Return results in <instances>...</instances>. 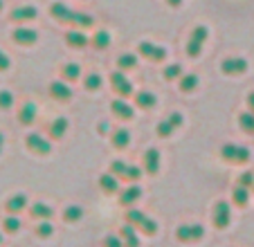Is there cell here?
Instances as JSON below:
<instances>
[{"instance_id":"obj_38","label":"cell","mask_w":254,"mask_h":247,"mask_svg":"<svg viewBox=\"0 0 254 247\" xmlns=\"http://www.w3.org/2000/svg\"><path fill=\"white\" fill-rule=\"evenodd\" d=\"M54 234V227L50 220H39V225H36V236L39 238H50Z\"/></svg>"},{"instance_id":"obj_21","label":"cell","mask_w":254,"mask_h":247,"mask_svg":"<svg viewBox=\"0 0 254 247\" xmlns=\"http://www.w3.org/2000/svg\"><path fill=\"white\" fill-rule=\"evenodd\" d=\"M65 43L70 45V48H86L88 36L83 32H79V29H72V32L65 34Z\"/></svg>"},{"instance_id":"obj_30","label":"cell","mask_w":254,"mask_h":247,"mask_svg":"<svg viewBox=\"0 0 254 247\" xmlns=\"http://www.w3.org/2000/svg\"><path fill=\"white\" fill-rule=\"evenodd\" d=\"M198 88V76L196 74H183L180 76V90L183 92H191Z\"/></svg>"},{"instance_id":"obj_24","label":"cell","mask_w":254,"mask_h":247,"mask_svg":"<svg viewBox=\"0 0 254 247\" xmlns=\"http://www.w3.org/2000/svg\"><path fill=\"white\" fill-rule=\"evenodd\" d=\"M111 142H113V146L115 148H126L130 144V133L126 128H117L115 133H113V137H111Z\"/></svg>"},{"instance_id":"obj_51","label":"cell","mask_w":254,"mask_h":247,"mask_svg":"<svg viewBox=\"0 0 254 247\" xmlns=\"http://www.w3.org/2000/svg\"><path fill=\"white\" fill-rule=\"evenodd\" d=\"M0 245H2V232H0Z\"/></svg>"},{"instance_id":"obj_41","label":"cell","mask_w":254,"mask_h":247,"mask_svg":"<svg viewBox=\"0 0 254 247\" xmlns=\"http://www.w3.org/2000/svg\"><path fill=\"white\" fill-rule=\"evenodd\" d=\"M173 126L169 124V119H164V122H160L158 124V128H155V133H158V137H171V133H173Z\"/></svg>"},{"instance_id":"obj_23","label":"cell","mask_w":254,"mask_h":247,"mask_svg":"<svg viewBox=\"0 0 254 247\" xmlns=\"http://www.w3.org/2000/svg\"><path fill=\"white\" fill-rule=\"evenodd\" d=\"M65 130H67V119L65 117H59L50 124V137L52 139H61L63 135H65Z\"/></svg>"},{"instance_id":"obj_43","label":"cell","mask_w":254,"mask_h":247,"mask_svg":"<svg viewBox=\"0 0 254 247\" xmlns=\"http://www.w3.org/2000/svg\"><path fill=\"white\" fill-rule=\"evenodd\" d=\"M239 186H245V189H252V186H254V173L245 171L243 176L239 178Z\"/></svg>"},{"instance_id":"obj_28","label":"cell","mask_w":254,"mask_h":247,"mask_svg":"<svg viewBox=\"0 0 254 247\" xmlns=\"http://www.w3.org/2000/svg\"><path fill=\"white\" fill-rule=\"evenodd\" d=\"M81 218H83V209L77 207V204H70V207L63 211V220H65V223H79Z\"/></svg>"},{"instance_id":"obj_53","label":"cell","mask_w":254,"mask_h":247,"mask_svg":"<svg viewBox=\"0 0 254 247\" xmlns=\"http://www.w3.org/2000/svg\"><path fill=\"white\" fill-rule=\"evenodd\" d=\"M252 189H254V186H252Z\"/></svg>"},{"instance_id":"obj_3","label":"cell","mask_w":254,"mask_h":247,"mask_svg":"<svg viewBox=\"0 0 254 247\" xmlns=\"http://www.w3.org/2000/svg\"><path fill=\"white\" fill-rule=\"evenodd\" d=\"M211 223L216 229H227L232 223V207L227 200H218L214 204V216H211Z\"/></svg>"},{"instance_id":"obj_48","label":"cell","mask_w":254,"mask_h":247,"mask_svg":"<svg viewBox=\"0 0 254 247\" xmlns=\"http://www.w3.org/2000/svg\"><path fill=\"white\" fill-rule=\"evenodd\" d=\"M248 106H250V113H254V92L248 95Z\"/></svg>"},{"instance_id":"obj_39","label":"cell","mask_w":254,"mask_h":247,"mask_svg":"<svg viewBox=\"0 0 254 247\" xmlns=\"http://www.w3.org/2000/svg\"><path fill=\"white\" fill-rule=\"evenodd\" d=\"M126 169H128V164H126V162H122V160H115V162H111V176H115L117 180H120V178H124L126 176Z\"/></svg>"},{"instance_id":"obj_45","label":"cell","mask_w":254,"mask_h":247,"mask_svg":"<svg viewBox=\"0 0 254 247\" xmlns=\"http://www.w3.org/2000/svg\"><path fill=\"white\" fill-rule=\"evenodd\" d=\"M104 247H124V243H122V238L120 236H106L104 238Z\"/></svg>"},{"instance_id":"obj_5","label":"cell","mask_w":254,"mask_h":247,"mask_svg":"<svg viewBox=\"0 0 254 247\" xmlns=\"http://www.w3.org/2000/svg\"><path fill=\"white\" fill-rule=\"evenodd\" d=\"M111 83H113V90L120 95V99H128V97L133 95V83L126 79V74L122 70L113 72V74H111Z\"/></svg>"},{"instance_id":"obj_42","label":"cell","mask_w":254,"mask_h":247,"mask_svg":"<svg viewBox=\"0 0 254 247\" xmlns=\"http://www.w3.org/2000/svg\"><path fill=\"white\" fill-rule=\"evenodd\" d=\"M139 178H142V169H139V167H135V164H128V169H126V176H124V180H128V182H137Z\"/></svg>"},{"instance_id":"obj_18","label":"cell","mask_w":254,"mask_h":247,"mask_svg":"<svg viewBox=\"0 0 254 247\" xmlns=\"http://www.w3.org/2000/svg\"><path fill=\"white\" fill-rule=\"evenodd\" d=\"M29 216L36 220H50L54 216V211L45 202H34V204H29Z\"/></svg>"},{"instance_id":"obj_52","label":"cell","mask_w":254,"mask_h":247,"mask_svg":"<svg viewBox=\"0 0 254 247\" xmlns=\"http://www.w3.org/2000/svg\"><path fill=\"white\" fill-rule=\"evenodd\" d=\"M0 11H2V0H0Z\"/></svg>"},{"instance_id":"obj_27","label":"cell","mask_w":254,"mask_h":247,"mask_svg":"<svg viewBox=\"0 0 254 247\" xmlns=\"http://www.w3.org/2000/svg\"><path fill=\"white\" fill-rule=\"evenodd\" d=\"M108 45H111V34L106 32V29H99L97 34H92V48L106 50Z\"/></svg>"},{"instance_id":"obj_4","label":"cell","mask_w":254,"mask_h":247,"mask_svg":"<svg viewBox=\"0 0 254 247\" xmlns=\"http://www.w3.org/2000/svg\"><path fill=\"white\" fill-rule=\"evenodd\" d=\"M205 236V229L202 225H180L176 229V238L180 243H198Z\"/></svg>"},{"instance_id":"obj_40","label":"cell","mask_w":254,"mask_h":247,"mask_svg":"<svg viewBox=\"0 0 254 247\" xmlns=\"http://www.w3.org/2000/svg\"><path fill=\"white\" fill-rule=\"evenodd\" d=\"M14 106V95L9 90H0V110H9Z\"/></svg>"},{"instance_id":"obj_35","label":"cell","mask_w":254,"mask_h":247,"mask_svg":"<svg viewBox=\"0 0 254 247\" xmlns=\"http://www.w3.org/2000/svg\"><path fill=\"white\" fill-rule=\"evenodd\" d=\"M83 86H86V90L95 92L101 88V74H97V72H90V74L83 79Z\"/></svg>"},{"instance_id":"obj_17","label":"cell","mask_w":254,"mask_h":247,"mask_svg":"<svg viewBox=\"0 0 254 247\" xmlns=\"http://www.w3.org/2000/svg\"><path fill=\"white\" fill-rule=\"evenodd\" d=\"M99 189L108 195L120 193V180L115 176H111V173H104V176H99Z\"/></svg>"},{"instance_id":"obj_31","label":"cell","mask_w":254,"mask_h":247,"mask_svg":"<svg viewBox=\"0 0 254 247\" xmlns=\"http://www.w3.org/2000/svg\"><path fill=\"white\" fill-rule=\"evenodd\" d=\"M137 227H139V232L146 234V236H155V234H158V223H155L153 218H149V216H144V220Z\"/></svg>"},{"instance_id":"obj_9","label":"cell","mask_w":254,"mask_h":247,"mask_svg":"<svg viewBox=\"0 0 254 247\" xmlns=\"http://www.w3.org/2000/svg\"><path fill=\"white\" fill-rule=\"evenodd\" d=\"M11 38H14V43H18V45H34L39 41V32H36V29H29V27H18V29H14Z\"/></svg>"},{"instance_id":"obj_46","label":"cell","mask_w":254,"mask_h":247,"mask_svg":"<svg viewBox=\"0 0 254 247\" xmlns=\"http://www.w3.org/2000/svg\"><path fill=\"white\" fill-rule=\"evenodd\" d=\"M9 65H11V61H9V57H7L2 50H0V72H5V70H9Z\"/></svg>"},{"instance_id":"obj_7","label":"cell","mask_w":254,"mask_h":247,"mask_svg":"<svg viewBox=\"0 0 254 247\" xmlns=\"http://www.w3.org/2000/svg\"><path fill=\"white\" fill-rule=\"evenodd\" d=\"M137 52L142 54L144 59H151V61H155V63L164 61V59H167V54H169L164 48H160V45L149 43V41H142V43L137 45Z\"/></svg>"},{"instance_id":"obj_34","label":"cell","mask_w":254,"mask_h":247,"mask_svg":"<svg viewBox=\"0 0 254 247\" xmlns=\"http://www.w3.org/2000/svg\"><path fill=\"white\" fill-rule=\"evenodd\" d=\"M117 65H120V70H133L135 65H137V57L135 54H122L120 59H117Z\"/></svg>"},{"instance_id":"obj_32","label":"cell","mask_w":254,"mask_h":247,"mask_svg":"<svg viewBox=\"0 0 254 247\" xmlns=\"http://www.w3.org/2000/svg\"><path fill=\"white\" fill-rule=\"evenodd\" d=\"M144 211H139V209H133V207H128V211H126V216H124V220H126V225H133V227H137L139 223L144 220Z\"/></svg>"},{"instance_id":"obj_14","label":"cell","mask_w":254,"mask_h":247,"mask_svg":"<svg viewBox=\"0 0 254 247\" xmlns=\"http://www.w3.org/2000/svg\"><path fill=\"white\" fill-rule=\"evenodd\" d=\"M50 95L54 97L57 101H70L72 99V88L63 81H52L50 83Z\"/></svg>"},{"instance_id":"obj_1","label":"cell","mask_w":254,"mask_h":247,"mask_svg":"<svg viewBox=\"0 0 254 247\" xmlns=\"http://www.w3.org/2000/svg\"><path fill=\"white\" fill-rule=\"evenodd\" d=\"M207 36H209V29H207L205 25H198V27L191 32V36H189V41H187V54H189L191 59H198V57H200L202 45H205Z\"/></svg>"},{"instance_id":"obj_2","label":"cell","mask_w":254,"mask_h":247,"mask_svg":"<svg viewBox=\"0 0 254 247\" xmlns=\"http://www.w3.org/2000/svg\"><path fill=\"white\" fill-rule=\"evenodd\" d=\"M221 157L225 162H232V164H245L250 160V148L239 146V144H223Z\"/></svg>"},{"instance_id":"obj_20","label":"cell","mask_w":254,"mask_h":247,"mask_svg":"<svg viewBox=\"0 0 254 247\" xmlns=\"http://www.w3.org/2000/svg\"><path fill=\"white\" fill-rule=\"evenodd\" d=\"M36 106L32 104V101H27V104H23L20 106V113H18V122L23 124V126H32L34 124V119H36Z\"/></svg>"},{"instance_id":"obj_37","label":"cell","mask_w":254,"mask_h":247,"mask_svg":"<svg viewBox=\"0 0 254 247\" xmlns=\"http://www.w3.org/2000/svg\"><path fill=\"white\" fill-rule=\"evenodd\" d=\"M162 76L167 81H173V79H180V76H183V67L178 65V63H171V65H167L162 70Z\"/></svg>"},{"instance_id":"obj_33","label":"cell","mask_w":254,"mask_h":247,"mask_svg":"<svg viewBox=\"0 0 254 247\" xmlns=\"http://www.w3.org/2000/svg\"><path fill=\"white\" fill-rule=\"evenodd\" d=\"M239 124H241V128H243L245 133L252 135L254 133V113H241L239 115Z\"/></svg>"},{"instance_id":"obj_13","label":"cell","mask_w":254,"mask_h":247,"mask_svg":"<svg viewBox=\"0 0 254 247\" xmlns=\"http://www.w3.org/2000/svg\"><path fill=\"white\" fill-rule=\"evenodd\" d=\"M27 195L25 193H16V195H11L9 200L5 202V209H7V214L9 216H16V214H20V211H25L27 209Z\"/></svg>"},{"instance_id":"obj_16","label":"cell","mask_w":254,"mask_h":247,"mask_svg":"<svg viewBox=\"0 0 254 247\" xmlns=\"http://www.w3.org/2000/svg\"><path fill=\"white\" fill-rule=\"evenodd\" d=\"M155 104H158V97H155L153 92H149V90H139L137 95H135V106L142 108V110L155 108Z\"/></svg>"},{"instance_id":"obj_29","label":"cell","mask_w":254,"mask_h":247,"mask_svg":"<svg viewBox=\"0 0 254 247\" xmlns=\"http://www.w3.org/2000/svg\"><path fill=\"white\" fill-rule=\"evenodd\" d=\"M61 72H63V79L70 81V83H72V81H77L79 76H81V67H79L77 63H67V65H63Z\"/></svg>"},{"instance_id":"obj_6","label":"cell","mask_w":254,"mask_h":247,"mask_svg":"<svg viewBox=\"0 0 254 247\" xmlns=\"http://www.w3.org/2000/svg\"><path fill=\"white\" fill-rule=\"evenodd\" d=\"M25 144H27V148L32 153H36V155H50V153H52V142H48L45 137H41L39 133L27 135Z\"/></svg>"},{"instance_id":"obj_25","label":"cell","mask_w":254,"mask_h":247,"mask_svg":"<svg viewBox=\"0 0 254 247\" xmlns=\"http://www.w3.org/2000/svg\"><path fill=\"white\" fill-rule=\"evenodd\" d=\"M232 200H234L236 207H248V202H250V189L236 185L234 191H232Z\"/></svg>"},{"instance_id":"obj_22","label":"cell","mask_w":254,"mask_h":247,"mask_svg":"<svg viewBox=\"0 0 254 247\" xmlns=\"http://www.w3.org/2000/svg\"><path fill=\"white\" fill-rule=\"evenodd\" d=\"M70 14H72V9H67L63 2H52V5H50V16L57 20L67 23V20H70Z\"/></svg>"},{"instance_id":"obj_15","label":"cell","mask_w":254,"mask_h":247,"mask_svg":"<svg viewBox=\"0 0 254 247\" xmlns=\"http://www.w3.org/2000/svg\"><path fill=\"white\" fill-rule=\"evenodd\" d=\"M139 198H142V189H139L137 185H133V186H128V189L120 191V204H124V207H133Z\"/></svg>"},{"instance_id":"obj_44","label":"cell","mask_w":254,"mask_h":247,"mask_svg":"<svg viewBox=\"0 0 254 247\" xmlns=\"http://www.w3.org/2000/svg\"><path fill=\"white\" fill-rule=\"evenodd\" d=\"M169 124H171L173 128H180L185 124V117H183V113H171L169 115Z\"/></svg>"},{"instance_id":"obj_10","label":"cell","mask_w":254,"mask_h":247,"mask_svg":"<svg viewBox=\"0 0 254 247\" xmlns=\"http://www.w3.org/2000/svg\"><path fill=\"white\" fill-rule=\"evenodd\" d=\"M111 110L117 119H122V122H128V119H133V115H135L133 106H130L126 99H115L111 104Z\"/></svg>"},{"instance_id":"obj_19","label":"cell","mask_w":254,"mask_h":247,"mask_svg":"<svg viewBox=\"0 0 254 247\" xmlns=\"http://www.w3.org/2000/svg\"><path fill=\"white\" fill-rule=\"evenodd\" d=\"M120 238H122V243H124V247H139V236L133 225H124V227L120 229Z\"/></svg>"},{"instance_id":"obj_11","label":"cell","mask_w":254,"mask_h":247,"mask_svg":"<svg viewBox=\"0 0 254 247\" xmlns=\"http://www.w3.org/2000/svg\"><path fill=\"white\" fill-rule=\"evenodd\" d=\"M39 16V11H36V7L32 5H25V7H16V9H11L9 18L14 20V23H29V20H34Z\"/></svg>"},{"instance_id":"obj_26","label":"cell","mask_w":254,"mask_h":247,"mask_svg":"<svg viewBox=\"0 0 254 247\" xmlns=\"http://www.w3.org/2000/svg\"><path fill=\"white\" fill-rule=\"evenodd\" d=\"M67 23L77 25V27H90V25H95V18H92V16H88V14H83V11H72Z\"/></svg>"},{"instance_id":"obj_47","label":"cell","mask_w":254,"mask_h":247,"mask_svg":"<svg viewBox=\"0 0 254 247\" xmlns=\"http://www.w3.org/2000/svg\"><path fill=\"white\" fill-rule=\"evenodd\" d=\"M108 130H111L108 122H99V133H101V135H108Z\"/></svg>"},{"instance_id":"obj_50","label":"cell","mask_w":254,"mask_h":247,"mask_svg":"<svg viewBox=\"0 0 254 247\" xmlns=\"http://www.w3.org/2000/svg\"><path fill=\"white\" fill-rule=\"evenodd\" d=\"M2 146H5V137H2V133H0V153H2Z\"/></svg>"},{"instance_id":"obj_49","label":"cell","mask_w":254,"mask_h":247,"mask_svg":"<svg viewBox=\"0 0 254 247\" xmlns=\"http://www.w3.org/2000/svg\"><path fill=\"white\" fill-rule=\"evenodd\" d=\"M167 2H169L171 7H180V5H183V0H167Z\"/></svg>"},{"instance_id":"obj_12","label":"cell","mask_w":254,"mask_h":247,"mask_svg":"<svg viewBox=\"0 0 254 247\" xmlns=\"http://www.w3.org/2000/svg\"><path fill=\"white\" fill-rule=\"evenodd\" d=\"M144 171L149 176H155L160 171V151L158 148H146L144 153Z\"/></svg>"},{"instance_id":"obj_8","label":"cell","mask_w":254,"mask_h":247,"mask_svg":"<svg viewBox=\"0 0 254 247\" xmlns=\"http://www.w3.org/2000/svg\"><path fill=\"white\" fill-rule=\"evenodd\" d=\"M221 70L230 76L243 74V72H248V61H245L243 57H227L225 61L221 63Z\"/></svg>"},{"instance_id":"obj_36","label":"cell","mask_w":254,"mask_h":247,"mask_svg":"<svg viewBox=\"0 0 254 247\" xmlns=\"http://www.w3.org/2000/svg\"><path fill=\"white\" fill-rule=\"evenodd\" d=\"M2 229H5L7 234L20 232V218H18V216H7V218L2 220Z\"/></svg>"}]
</instances>
